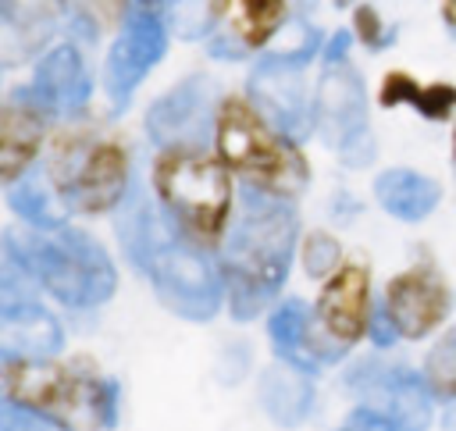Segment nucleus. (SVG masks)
Masks as SVG:
<instances>
[{
  "label": "nucleus",
  "mask_w": 456,
  "mask_h": 431,
  "mask_svg": "<svg viewBox=\"0 0 456 431\" xmlns=\"http://www.w3.org/2000/svg\"><path fill=\"white\" fill-rule=\"evenodd\" d=\"M321 107L328 110V125L338 132V135H349L356 132V118H360V82H353L346 71H328V82H324V93H321Z\"/></svg>",
  "instance_id": "a211bd4d"
},
{
  "label": "nucleus",
  "mask_w": 456,
  "mask_h": 431,
  "mask_svg": "<svg viewBox=\"0 0 456 431\" xmlns=\"http://www.w3.org/2000/svg\"><path fill=\"white\" fill-rule=\"evenodd\" d=\"M61 349L57 321L28 299L0 303V360L7 356H50Z\"/></svg>",
  "instance_id": "4468645a"
},
{
  "label": "nucleus",
  "mask_w": 456,
  "mask_h": 431,
  "mask_svg": "<svg viewBox=\"0 0 456 431\" xmlns=\"http://www.w3.org/2000/svg\"><path fill=\"white\" fill-rule=\"evenodd\" d=\"M50 107L32 89H0V189L18 185L50 139Z\"/></svg>",
  "instance_id": "1a4fd4ad"
},
{
  "label": "nucleus",
  "mask_w": 456,
  "mask_h": 431,
  "mask_svg": "<svg viewBox=\"0 0 456 431\" xmlns=\"http://www.w3.org/2000/svg\"><path fill=\"white\" fill-rule=\"evenodd\" d=\"M299 249V224L289 203L249 196L242 221L228 232L221 246V281L235 317H253L267 310L289 278L292 256Z\"/></svg>",
  "instance_id": "7ed1b4c3"
},
{
  "label": "nucleus",
  "mask_w": 456,
  "mask_h": 431,
  "mask_svg": "<svg viewBox=\"0 0 456 431\" xmlns=\"http://www.w3.org/2000/svg\"><path fill=\"white\" fill-rule=\"evenodd\" d=\"M370 271L360 260H342L335 274L324 278L314 303V328L335 349L346 353L370 331Z\"/></svg>",
  "instance_id": "6e6552de"
},
{
  "label": "nucleus",
  "mask_w": 456,
  "mask_h": 431,
  "mask_svg": "<svg viewBox=\"0 0 456 431\" xmlns=\"http://www.w3.org/2000/svg\"><path fill=\"white\" fill-rule=\"evenodd\" d=\"M378 100L385 107L406 103L417 114H424L428 121H442V118H449L456 110V85L452 82H428V85H420L406 71H388L385 82H381Z\"/></svg>",
  "instance_id": "f3484780"
},
{
  "label": "nucleus",
  "mask_w": 456,
  "mask_h": 431,
  "mask_svg": "<svg viewBox=\"0 0 456 431\" xmlns=\"http://www.w3.org/2000/svg\"><path fill=\"white\" fill-rule=\"evenodd\" d=\"M50 110H61V107H78L89 93V78H86V68L78 61V53L71 46H57L50 50L39 68H36V82L28 85Z\"/></svg>",
  "instance_id": "dca6fc26"
},
{
  "label": "nucleus",
  "mask_w": 456,
  "mask_h": 431,
  "mask_svg": "<svg viewBox=\"0 0 456 431\" xmlns=\"http://www.w3.org/2000/svg\"><path fill=\"white\" fill-rule=\"evenodd\" d=\"M214 153L242 185H249L253 196L289 203L310 182V167L296 139L281 132L246 93H228L217 103Z\"/></svg>",
  "instance_id": "20e7f679"
},
{
  "label": "nucleus",
  "mask_w": 456,
  "mask_h": 431,
  "mask_svg": "<svg viewBox=\"0 0 456 431\" xmlns=\"http://www.w3.org/2000/svg\"><path fill=\"white\" fill-rule=\"evenodd\" d=\"M452 310V289L435 267H406L385 285V324L399 338L431 335Z\"/></svg>",
  "instance_id": "9d476101"
},
{
  "label": "nucleus",
  "mask_w": 456,
  "mask_h": 431,
  "mask_svg": "<svg viewBox=\"0 0 456 431\" xmlns=\"http://www.w3.org/2000/svg\"><path fill=\"white\" fill-rule=\"evenodd\" d=\"M0 431H64L61 424L25 410V406H14L7 399H0Z\"/></svg>",
  "instance_id": "4be33fe9"
},
{
  "label": "nucleus",
  "mask_w": 456,
  "mask_h": 431,
  "mask_svg": "<svg viewBox=\"0 0 456 431\" xmlns=\"http://www.w3.org/2000/svg\"><path fill=\"white\" fill-rule=\"evenodd\" d=\"M363 395V410L388 420L395 431H424L431 420V392L424 378L403 370V367H363L360 378H353Z\"/></svg>",
  "instance_id": "9b49d317"
},
{
  "label": "nucleus",
  "mask_w": 456,
  "mask_h": 431,
  "mask_svg": "<svg viewBox=\"0 0 456 431\" xmlns=\"http://www.w3.org/2000/svg\"><path fill=\"white\" fill-rule=\"evenodd\" d=\"M210 28L235 50H264L289 18V0H210Z\"/></svg>",
  "instance_id": "ddd939ff"
},
{
  "label": "nucleus",
  "mask_w": 456,
  "mask_h": 431,
  "mask_svg": "<svg viewBox=\"0 0 456 431\" xmlns=\"http://www.w3.org/2000/svg\"><path fill=\"white\" fill-rule=\"evenodd\" d=\"M424 385L435 399L456 403V328H449L424 360Z\"/></svg>",
  "instance_id": "6ab92c4d"
},
{
  "label": "nucleus",
  "mask_w": 456,
  "mask_h": 431,
  "mask_svg": "<svg viewBox=\"0 0 456 431\" xmlns=\"http://www.w3.org/2000/svg\"><path fill=\"white\" fill-rule=\"evenodd\" d=\"M442 21L449 25V28H456V0H442Z\"/></svg>",
  "instance_id": "b1692460"
},
{
  "label": "nucleus",
  "mask_w": 456,
  "mask_h": 431,
  "mask_svg": "<svg viewBox=\"0 0 456 431\" xmlns=\"http://www.w3.org/2000/svg\"><path fill=\"white\" fill-rule=\"evenodd\" d=\"M150 185L164 221L200 253L217 256L235 217V175L214 150L167 142L150 167Z\"/></svg>",
  "instance_id": "f257e3e1"
},
{
  "label": "nucleus",
  "mask_w": 456,
  "mask_h": 431,
  "mask_svg": "<svg viewBox=\"0 0 456 431\" xmlns=\"http://www.w3.org/2000/svg\"><path fill=\"white\" fill-rule=\"evenodd\" d=\"M132 0H64V7L75 14V21L89 25L93 32H107L125 25Z\"/></svg>",
  "instance_id": "412c9836"
},
{
  "label": "nucleus",
  "mask_w": 456,
  "mask_h": 431,
  "mask_svg": "<svg viewBox=\"0 0 456 431\" xmlns=\"http://www.w3.org/2000/svg\"><path fill=\"white\" fill-rule=\"evenodd\" d=\"M4 249L21 278L68 306H100L114 292V264L86 232L64 224H21L4 232Z\"/></svg>",
  "instance_id": "423d86ee"
},
{
  "label": "nucleus",
  "mask_w": 456,
  "mask_h": 431,
  "mask_svg": "<svg viewBox=\"0 0 456 431\" xmlns=\"http://www.w3.org/2000/svg\"><path fill=\"white\" fill-rule=\"evenodd\" d=\"M452 164H456V121H452Z\"/></svg>",
  "instance_id": "393cba45"
},
{
  "label": "nucleus",
  "mask_w": 456,
  "mask_h": 431,
  "mask_svg": "<svg viewBox=\"0 0 456 431\" xmlns=\"http://www.w3.org/2000/svg\"><path fill=\"white\" fill-rule=\"evenodd\" d=\"M378 203L399 217V221H424L428 214H435V207L442 203V189L438 182H431L420 171L410 167H392L374 182Z\"/></svg>",
  "instance_id": "2eb2a0df"
},
{
  "label": "nucleus",
  "mask_w": 456,
  "mask_h": 431,
  "mask_svg": "<svg viewBox=\"0 0 456 431\" xmlns=\"http://www.w3.org/2000/svg\"><path fill=\"white\" fill-rule=\"evenodd\" d=\"M132 256L139 260V267L150 274L153 289L160 292V299L192 317L203 321L217 310V299L224 296V281L221 271H214L210 256L200 253L196 246H189L167 221L164 214H135L132 232H125Z\"/></svg>",
  "instance_id": "0eeeda50"
},
{
  "label": "nucleus",
  "mask_w": 456,
  "mask_h": 431,
  "mask_svg": "<svg viewBox=\"0 0 456 431\" xmlns=\"http://www.w3.org/2000/svg\"><path fill=\"white\" fill-rule=\"evenodd\" d=\"M346 431H349V427H346Z\"/></svg>",
  "instance_id": "a878e982"
},
{
  "label": "nucleus",
  "mask_w": 456,
  "mask_h": 431,
  "mask_svg": "<svg viewBox=\"0 0 456 431\" xmlns=\"http://www.w3.org/2000/svg\"><path fill=\"white\" fill-rule=\"evenodd\" d=\"M353 28H356V39L360 43H367V46H378L381 43V18L374 14V7H356Z\"/></svg>",
  "instance_id": "5701e85b"
},
{
  "label": "nucleus",
  "mask_w": 456,
  "mask_h": 431,
  "mask_svg": "<svg viewBox=\"0 0 456 431\" xmlns=\"http://www.w3.org/2000/svg\"><path fill=\"white\" fill-rule=\"evenodd\" d=\"M0 399L64 431H110L118 420V385L89 356H7L0 360Z\"/></svg>",
  "instance_id": "f03ea898"
},
{
  "label": "nucleus",
  "mask_w": 456,
  "mask_h": 431,
  "mask_svg": "<svg viewBox=\"0 0 456 431\" xmlns=\"http://www.w3.org/2000/svg\"><path fill=\"white\" fill-rule=\"evenodd\" d=\"M43 175L61 210L96 217L110 214L125 199L132 160L125 139L114 128L96 121H68L46 139Z\"/></svg>",
  "instance_id": "39448f33"
},
{
  "label": "nucleus",
  "mask_w": 456,
  "mask_h": 431,
  "mask_svg": "<svg viewBox=\"0 0 456 431\" xmlns=\"http://www.w3.org/2000/svg\"><path fill=\"white\" fill-rule=\"evenodd\" d=\"M299 264H303V271L314 274V278L335 274L338 264H342V246H338V239L328 235V232H310V235L299 242Z\"/></svg>",
  "instance_id": "aec40b11"
},
{
  "label": "nucleus",
  "mask_w": 456,
  "mask_h": 431,
  "mask_svg": "<svg viewBox=\"0 0 456 431\" xmlns=\"http://www.w3.org/2000/svg\"><path fill=\"white\" fill-rule=\"evenodd\" d=\"M164 46H167V36H164V25L157 14L150 11H135L132 18H125L118 39H114V50L107 57V89L110 96H128L146 75L150 68L164 57Z\"/></svg>",
  "instance_id": "f8f14e48"
}]
</instances>
